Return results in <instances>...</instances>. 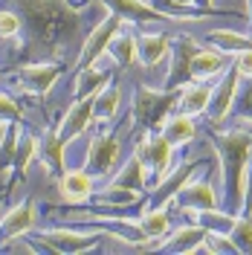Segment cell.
<instances>
[{
    "mask_svg": "<svg viewBox=\"0 0 252 255\" xmlns=\"http://www.w3.org/2000/svg\"><path fill=\"white\" fill-rule=\"evenodd\" d=\"M119 159V139L116 133H99L93 142L87 145V154H84V171L87 174H111V168L116 165Z\"/></svg>",
    "mask_w": 252,
    "mask_h": 255,
    "instance_id": "7",
    "label": "cell"
},
{
    "mask_svg": "<svg viewBox=\"0 0 252 255\" xmlns=\"http://www.w3.org/2000/svg\"><path fill=\"white\" fill-rule=\"evenodd\" d=\"M171 52V44H168V35H159V32H151V35H139V58L145 67H157L165 55Z\"/></svg>",
    "mask_w": 252,
    "mask_h": 255,
    "instance_id": "25",
    "label": "cell"
},
{
    "mask_svg": "<svg viewBox=\"0 0 252 255\" xmlns=\"http://www.w3.org/2000/svg\"><path fill=\"white\" fill-rule=\"evenodd\" d=\"M145 171H148L145 162L133 154V157L125 162V168L113 177V183H116V186H125V189H133V191H145Z\"/></svg>",
    "mask_w": 252,
    "mask_h": 255,
    "instance_id": "30",
    "label": "cell"
},
{
    "mask_svg": "<svg viewBox=\"0 0 252 255\" xmlns=\"http://www.w3.org/2000/svg\"><path fill=\"white\" fill-rule=\"evenodd\" d=\"M197 168H200V162H186V165H180V168L168 171V174L157 183V191L151 194V206H168L174 197L183 191V186L189 183V177L194 174Z\"/></svg>",
    "mask_w": 252,
    "mask_h": 255,
    "instance_id": "14",
    "label": "cell"
},
{
    "mask_svg": "<svg viewBox=\"0 0 252 255\" xmlns=\"http://www.w3.org/2000/svg\"><path fill=\"white\" fill-rule=\"evenodd\" d=\"M215 148L221 154V174L226 189V206L232 215L244 212L247 186H250V157H252V133L244 128L215 133Z\"/></svg>",
    "mask_w": 252,
    "mask_h": 255,
    "instance_id": "2",
    "label": "cell"
},
{
    "mask_svg": "<svg viewBox=\"0 0 252 255\" xmlns=\"http://www.w3.org/2000/svg\"><path fill=\"white\" fill-rule=\"evenodd\" d=\"M229 67H232V55L229 52H223V49H197L194 58H191L189 76L194 81H209L215 76H223Z\"/></svg>",
    "mask_w": 252,
    "mask_h": 255,
    "instance_id": "12",
    "label": "cell"
},
{
    "mask_svg": "<svg viewBox=\"0 0 252 255\" xmlns=\"http://www.w3.org/2000/svg\"><path fill=\"white\" fill-rule=\"evenodd\" d=\"M232 67L241 73V79H252V47L244 49V52H238L235 61H232Z\"/></svg>",
    "mask_w": 252,
    "mask_h": 255,
    "instance_id": "36",
    "label": "cell"
},
{
    "mask_svg": "<svg viewBox=\"0 0 252 255\" xmlns=\"http://www.w3.org/2000/svg\"><path fill=\"white\" fill-rule=\"evenodd\" d=\"M174 206L191 209V212H203V209H218V191L212 189L209 180H197V183H186L183 191L171 200Z\"/></svg>",
    "mask_w": 252,
    "mask_h": 255,
    "instance_id": "13",
    "label": "cell"
},
{
    "mask_svg": "<svg viewBox=\"0 0 252 255\" xmlns=\"http://www.w3.org/2000/svg\"><path fill=\"white\" fill-rule=\"evenodd\" d=\"M113 81L111 70H99L96 64L81 67L76 73V99H87V96H99L108 84Z\"/></svg>",
    "mask_w": 252,
    "mask_h": 255,
    "instance_id": "21",
    "label": "cell"
},
{
    "mask_svg": "<svg viewBox=\"0 0 252 255\" xmlns=\"http://www.w3.org/2000/svg\"><path fill=\"white\" fill-rule=\"evenodd\" d=\"M247 20L252 23V0H247Z\"/></svg>",
    "mask_w": 252,
    "mask_h": 255,
    "instance_id": "37",
    "label": "cell"
},
{
    "mask_svg": "<svg viewBox=\"0 0 252 255\" xmlns=\"http://www.w3.org/2000/svg\"><path fill=\"white\" fill-rule=\"evenodd\" d=\"M206 235H209L206 226L191 223V226H183L174 235H165L159 241V247L168 250V253H200V250H206Z\"/></svg>",
    "mask_w": 252,
    "mask_h": 255,
    "instance_id": "19",
    "label": "cell"
},
{
    "mask_svg": "<svg viewBox=\"0 0 252 255\" xmlns=\"http://www.w3.org/2000/svg\"><path fill=\"white\" fill-rule=\"evenodd\" d=\"M197 49L200 47L194 44L191 35H180V38L174 41V47H171V73H168V81H165V90H180L186 81H191L189 67H191V58H194Z\"/></svg>",
    "mask_w": 252,
    "mask_h": 255,
    "instance_id": "10",
    "label": "cell"
},
{
    "mask_svg": "<svg viewBox=\"0 0 252 255\" xmlns=\"http://www.w3.org/2000/svg\"><path fill=\"white\" fill-rule=\"evenodd\" d=\"M64 64L61 61H29V64H20L15 76V84L20 90H26L32 96H47L52 90V84L58 81Z\"/></svg>",
    "mask_w": 252,
    "mask_h": 255,
    "instance_id": "5",
    "label": "cell"
},
{
    "mask_svg": "<svg viewBox=\"0 0 252 255\" xmlns=\"http://www.w3.org/2000/svg\"><path fill=\"white\" fill-rule=\"evenodd\" d=\"M29 44L44 52L58 55L81 29V9L70 0H15Z\"/></svg>",
    "mask_w": 252,
    "mask_h": 255,
    "instance_id": "1",
    "label": "cell"
},
{
    "mask_svg": "<svg viewBox=\"0 0 252 255\" xmlns=\"http://www.w3.org/2000/svg\"><path fill=\"white\" fill-rule=\"evenodd\" d=\"M159 133H162L174 148H177V145H189L191 139L197 136V125H194V119H191V116L177 113V116H168V119H165V125L159 128Z\"/></svg>",
    "mask_w": 252,
    "mask_h": 255,
    "instance_id": "23",
    "label": "cell"
},
{
    "mask_svg": "<svg viewBox=\"0 0 252 255\" xmlns=\"http://www.w3.org/2000/svg\"><path fill=\"white\" fill-rule=\"evenodd\" d=\"M41 154V139H35V136H20V142H17V151H15V165H12V171L17 177H26L29 171V162Z\"/></svg>",
    "mask_w": 252,
    "mask_h": 255,
    "instance_id": "31",
    "label": "cell"
},
{
    "mask_svg": "<svg viewBox=\"0 0 252 255\" xmlns=\"http://www.w3.org/2000/svg\"><path fill=\"white\" fill-rule=\"evenodd\" d=\"M235 113L244 122H252V81L235 96Z\"/></svg>",
    "mask_w": 252,
    "mask_h": 255,
    "instance_id": "35",
    "label": "cell"
},
{
    "mask_svg": "<svg viewBox=\"0 0 252 255\" xmlns=\"http://www.w3.org/2000/svg\"><path fill=\"white\" fill-rule=\"evenodd\" d=\"M58 191H61V200H67V203L93 200V177L87 174L84 168L64 171V174L58 177Z\"/></svg>",
    "mask_w": 252,
    "mask_h": 255,
    "instance_id": "18",
    "label": "cell"
},
{
    "mask_svg": "<svg viewBox=\"0 0 252 255\" xmlns=\"http://www.w3.org/2000/svg\"><path fill=\"white\" fill-rule=\"evenodd\" d=\"M119 99H122V90L116 87V84H108L102 93L96 96V105H93V122L99 125H108L116 111H119Z\"/></svg>",
    "mask_w": 252,
    "mask_h": 255,
    "instance_id": "27",
    "label": "cell"
},
{
    "mask_svg": "<svg viewBox=\"0 0 252 255\" xmlns=\"http://www.w3.org/2000/svg\"><path fill=\"white\" fill-rule=\"evenodd\" d=\"M171 151H174V145L168 142L162 133L148 130V136L136 145V151H133V154L145 162V168H148V171H154V177H157V183H159L162 177L171 171Z\"/></svg>",
    "mask_w": 252,
    "mask_h": 255,
    "instance_id": "6",
    "label": "cell"
},
{
    "mask_svg": "<svg viewBox=\"0 0 252 255\" xmlns=\"http://www.w3.org/2000/svg\"><path fill=\"white\" fill-rule=\"evenodd\" d=\"M180 90H154V87H136L133 93V116L145 130H159L165 119L177 108Z\"/></svg>",
    "mask_w": 252,
    "mask_h": 255,
    "instance_id": "3",
    "label": "cell"
},
{
    "mask_svg": "<svg viewBox=\"0 0 252 255\" xmlns=\"http://www.w3.org/2000/svg\"><path fill=\"white\" fill-rule=\"evenodd\" d=\"M35 226V203L23 200L15 209H9L0 221V241H12V238H23Z\"/></svg>",
    "mask_w": 252,
    "mask_h": 255,
    "instance_id": "15",
    "label": "cell"
},
{
    "mask_svg": "<svg viewBox=\"0 0 252 255\" xmlns=\"http://www.w3.org/2000/svg\"><path fill=\"white\" fill-rule=\"evenodd\" d=\"M64 154H67V142H64L61 133H58V125L47 128V130H44V139H41V154H38V159L47 165L49 177H55V180L67 171Z\"/></svg>",
    "mask_w": 252,
    "mask_h": 255,
    "instance_id": "16",
    "label": "cell"
},
{
    "mask_svg": "<svg viewBox=\"0 0 252 255\" xmlns=\"http://www.w3.org/2000/svg\"><path fill=\"white\" fill-rule=\"evenodd\" d=\"M93 105H96V96L76 99V102L70 105V111L64 113V119L58 122V133H61V139L67 145L90 128V122H93Z\"/></svg>",
    "mask_w": 252,
    "mask_h": 255,
    "instance_id": "11",
    "label": "cell"
},
{
    "mask_svg": "<svg viewBox=\"0 0 252 255\" xmlns=\"http://www.w3.org/2000/svg\"><path fill=\"white\" fill-rule=\"evenodd\" d=\"M212 44L223 52H229V55H238V52H244V49L252 47V38L250 35H244V32H235V29H212L206 35Z\"/></svg>",
    "mask_w": 252,
    "mask_h": 255,
    "instance_id": "29",
    "label": "cell"
},
{
    "mask_svg": "<svg viewBox=\"0 0 252 255\" xmlns=\"http://www.w3.org/2000/svg\"><path fill=\"white\" fill-rule=\"evenodd\" d=\"M122 29H125V17H122V15L111 12V15L102 17V23H99V26L87 35V41H84V47H81V55H79V61H76V70H81V67H90V64L99 61V58L111 49L113 38H116Z\"/></svg>",
    "mask_w": 252,
    "mask_h": 255,
    "instance_id": "4",
    "label": "cell"
},
{
    "mask_svg": "<svg viewBox=\"0 0 252 255\" xmlns=\"http://www.w3.org/2000/svg\"><path fill=\"white\" fill-rule=\"evenodd\" d=\"M238 84H241V73L235 67H229V76H223L221 84L212 90V99H209V122L212 125H223L226 122L229 111L235 108Z\"/></svg>",
    "mask_w": 252,
    "mask_h": 255,
    "instance_id": "9",
    "label": "cell"
},
{
    "mask_svg": "<svg viewBox=\"0 0 252 255\" xmlns=\"http://www.w3.org/2000/svg\"><path fill=\"white\" fill-rule=\"evenodd\" d=\"M20 142V125L17 122H6L3 125V136H0V177L6 180L12 165H15V151Z\"/></svg>",
    "mask_w": 252,
    "mask_h": 255,
    "instance_id": "26",
    "label": "cell"
},
{
    "mask_svg": "<svg viewBox=\"0 0 252 255\" xmlns=\"http://www.w3.org/2000/svg\"><path fill=\"white\" fill-rule=\"evenodd\" d=\"M229 238L235 241L238 253H252V212H241L238 215Z\"/></svg>",
    "mask_w": 252,
    "mask_h": 255,
    "instance_id": "32",
    "label": "cell"
},
{
    "mask_svg": "<svg viewBox=\"0 0 252 255\" xmlns=\"http://www.w3.org/2000/svg\"><path fill=\"white\" fill-rule=\"evenodd\" d=\"M136 200H142V191L125 189V186H116V183H111L105 191L96 194V203L99 206H113V212L116 209H130Z\"/></svg>",
    "mask_w": 252,
    "mask_h": 255,
    "instance_id": "28",
    "label": "cell"
},
{
    "mask_svg": "<svg viewBox=\"0 0 252 255\" xmlns=\"http://www.w3.org/2000/svg\"><path fill=\"white\" fill-rule=\"evenodd\" d=\"M111 6V12L122 15L130 23H151V20H171L165 12H159L157 6L142 3V0H105Z\"/></svg>",
    "mask_w": 252,
    "mask_h": 255,
    "instance_id": "20",
    "label": "cell"
},
{
    "mask_svg": "<svg viewBox=\"0 0 252 255\" xmlns=\"http://www.w3.org/2000/svg\"><path fill=\"white\" fill-rule=\"evenodd\" d=\"M209 99H212V87L206 81H186L180 87V96H177V113H186V116H200V113L209 111Z\"/></svg>",
    "mask_w": 252,
    "mask_h": 255,
    "instance_id": "17",
    "label": "cell"
},
{
    "mask_svg": "<svg viewBox=\"0 0 252 255\" xmlns=\"http://www.w3.org/2000/svg\"><path fill=\"white\" fill-rule=\"evenodd\" d=\"M108 52H111L113 64H116L119 70H127V67H133L136 58H139V44H136V38H133L127 29H122L116 38H113V44H111Z\"/></svg>",
    "mask_w": 252,
    "mask_h": 255,
    "instance_id": "24",
    "label": "cell"
},
{
    "mask_svg": "<svg viewBox=\"0 0 252 255\" xmlns=\"http://www.w3.org/2000/svg\"><path fill=\"white\" fill-rule=\"evenodd\" d=\"M105 232H67V229H49L41 235V244L49 253H84L93 250Z\"/></svg>",
    "mask_w": 252,
    "mask_h": 255,
    "instance_id": "8",
    "label": "cell"
},
{
    "mask_svg": "<svg viewBox=\"0 0 252 255\" xmlns=\"http://www.w3.org/2000/svg\"><path fill=\"white\" fill-rule=\"evenodd\" d=\"M20 26H23L20 15L0 9V38H3V41H9V38H17V35H20Z\"/></svg>",
    "mask_w": 252,
    "mask_h": 255,
    "instance_id": "33",
    "label": "cell"
},
{
    "mask_svg": "<svg viewBox=\"0 0 252 255\" xmlns=\"http://www.w3.org/2000/svg\"><path fill=\"white\" fill-rule=\"evenodd\" d=\"M139 235L142 241H162L168 235V215H165V206H148L142 212L139 221Z\"/></svg>",
    "mask_w": 252,
    "mask_h": 255,
    "instance_id": "22",
    "label": "cell"
},
{
    "mask_svg": "<svg viewBox=\"0 0 252 255\" xmlns=\"http://www.w3.org/2000/svg\"><path fill=\"white\" fill-rule=\"evenodd\" d=\"M23 119V108L17 105L12 96L0 93V122L6 125V122H20Z\"/></svg>",
    "mask_w": 252,
    "mask_h": 255,
    "instance_id": "34",
    "label": "cell"
}]
</instances>
